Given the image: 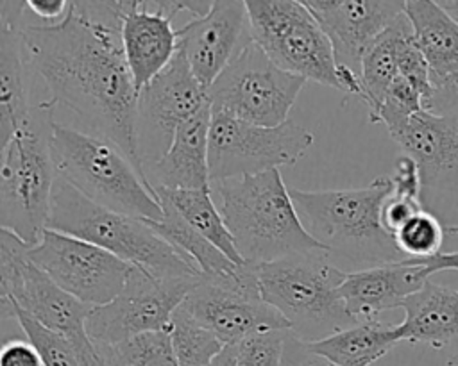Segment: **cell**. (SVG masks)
<instances>
[{"mask_svg":"<svg viewBox=\"0 0 458 366\" xmlns=\"http://www.w3.org/2000/svg\"><path fill=\"white\" fill-rule=\"evenodd\" d=\"M20 32L27 61L48 95L43 104L54 111L64 107L84 130L116 143L143 175L136 146L138 89L122 34L86 21L73 9L59 23H25Z\"/></svg>","mask_w":458,"mask_h":366,"instance_id":"obj_1","label":"cell"},{"mask_svg":"<svg viewBox=\"0 0 458 366\" xmlns=\"http://www.w3.org/2000/svg\"><path fill=\"white\" fill-rule=\"evenodd\" d=\"M290 193L308 234L344 271L406 259L381 223L383 202L392 193L390 175L377 177L365 187Z\"/></svg>","mask_w":458,"mask_h":366,"instance_id":"obj_2","label":"cell"},{"mask_svg":"<svg viewBox=\"0 0 458 366\" xmlns=\"http://www.w3.org/2000/svg\"><path fill=\"white\" fill-rule=\"evenodd\" d=\"M211 191L245 262L324 250L304 229L281 170L215 180Z\"/></svg>","mask_w":458,"mask_h":366,"instance_id":"obj_3","label":"cell"},{"mask_svg":"<svg viewBox=\"0 0 458 366\" xmlns=\"http://www.w3.org/2000/svg\"><path fill=\"white\" fill-rule=\"evenodd\" d=\"M47 229L86 239L156 279H197L200 270L147 220L89 200L63 179H55Z\"/></svg>","mask_w":458,"mask_h":366,"instance_id":"obj_4","label":"cell"},{"mask_svg":"<svg viewBox=\"0 0 458 366\" xmlns=\"http://www.w3.org/2000/svg\"><path fill=\"white\" fill-rule=\"evenodd\" d=\"M50 150L59 179L107 209L161 221L163 207L147 179L111 139L54 121Z\"/></svg>","mask_w":458,"mask_h":366,"instance_id":"obj_5","label":"cell"},{"mask_svg":"<svg viewBox=\"0 0 458 366\" xmlns=\"http://www.w3.org/2000/svg\"><path fill=\"white\" fill-rule=\"evenodd\" d=\"M263 298L302 341H318L358 323L340 296L347 271L326 250L254 264Z\"/></svg>","mask_w":458,"mask_h":366,"instance_id":"obj_6","label":"cell"},{"mask_svg":"<svg viewBox=\"0 0 458 366\" xmlns=\"http://www.w3.org/2000/svg\"><path fill=\"white\" fill-rule=\"evenodd\" d=\"M54 109L38 102L25 127L0 146V229L34 246L43 236L54 182L50 137Z\"/></svg>","mask_w":458,"mask_h":366,"instance_id":"obj_7","label":"cell"},{"mask_svg":"<svg viewBox=\"0 0 458 366\" xmlns=\"http://www.w3.org/2000/svg\"><path fill=\"white\" fill-rule=\"evenodd\" d=\"M29 250L30 245L21 237L0 229V302L66 336L75 345L82 366H102L86 330L93 307L59 287L32 262Z\"/></svg>","mask_w":458,"mask_h":366,"instance_id":"obj_8","label":"cell"},{"mask_svg":"<svg viewBox=\"0 0 458 366\" xmlns=\"http://www.w3.org/2000/svg\"><path fill=\"white\" fill-rule=\"evenodd\" d=\"M252 41L283 70L338 89L335 48L299 0H243Z\"/></svg>","mask_w":458,"mask_h":366,"instance_id":"obj_9","label":"cell"},{"mask_svg":"<svg viewBox=\"0 0 458 366\" xmlns=\"http://www.w3.org/2000/svg\"><path fill=\"white\" fill-rule=\"evenodd\" d=\"M306 79L277 66L254 41L211 82L213 112L276 127L288 120Z\"/></svg>","mask_w":458,"mask_h":366,"instance_id":"obj_10","label":"cell"},{"mask_svg":"<svg viewBox=\"0 0 458 366\" xmlns=\"http://www.w3.org/2000/svg\"><path fill=\"white\" fill-rule=\"evenodd\" d=\"M181 307L224 345L267 330H290V323L263 298L256 266L243 262L222 275H200Z\"/></svg>","mask_w":458,"mask_h":366,"instance_id":"obj_11","label":"cell"},{"mask_svg":"<svg viewBox=\"0 0 458 366\" xmlns=\"http://www.w3.org/2000/svg\"><path fill=\"white\" fill-rule=\"evenodd\" d=\"M313 134L293 120L263 127L211 111V182L293 166L313 145Z\"/></svg>","mask_w":458,"mask_h":366,"instance_id":"obj_12","label":"cell"},{"mask_svg":"<svg viewBox=\"0 0 458 366\" xmlns=\"http://www.w3.org/2000/svg\"><path fill=\"white\" fill-rule=\"evenodd\" d=\"M199 279H156L132 268L118 296L89 312L88 336L95 345H118L148 332H168L174 312Z\"/></svg>","mask_w":458,"mask_h":366,"instance_id":"obj_13","label":"cell"},{"mask_svg":"<svg viewBox=\"0 0 458 366\" xmlns=\"http://www.w3.org/2000/svg\"><path fill=\"white\" fill-rule=\"evenodd\" d=\"M208 104V87L177 50L170 64L138 95L136 146L143 175L166 154L179 125Z\"/></svg>","mask_w":458,"mask_h":366,"instance_id":"obj_14","label":"cell"},{"mask_svg":"<svg viewBox=\"0 0 458 366\" xmlns=\"http://www.w3.org/2000/svg\"><path fill=\"white\" fill-rule=\"evenodd\" d=\"M29 255L59 287L91 307L116 298L134 268L86 239L52 229H45Z\"/></svg>","mask_w":458,"mask_h":366,"instance_id":"obj_15","label":"cell"},{"mask_svg":"<svg viewBox=\"0 0 458 366\" xmlns=\"http://www.w3.org/2000/svg\"><path fill=\"white\" fill-rule=\"evenodd\" d=\"M390 136L419 166L422 207L444 223L458 205V112L422 109Z\"/></svg>","mask_w":458,"mask_h":366,"instance_id":"obj_16","label":"cell"},{"mask_svg":"<svg viewBox=\"0 0 458 366\" xmlns=\"http://www.w3.org/2000/svg\"><path fill=\"white\" fill-rule=\"evenodd\" d=\"M250 43L252 34L243 0H215L204 16L177 29V50L206 87Z\"/></svg>","mask_w":458,"mask_h":366,"instance_id":"obj_17","label":"cell"},{"mask_svg":"<svg viewBox=\"0 0 458 366\" xmlns=\"http://www.w3.org/2000/svg\"><path fill=\"white\" fill-rule=\"evenodd\" d=\"M431 277L428 266L415 259L349 271L340 286L345 309L356 321L377 320L403 302Z\"/></svg>","mask_w":458,"mask_h":366,"instance_id":"obj_18","label":"cell"},{"mask_svg":"<svg viewBox=\"0 0 458 366\" xmlns=\"http://www.w3.org/2000/svg\"><path fill=\"white\" fill-rule=\"evenodd\" d=\"M209 125L211 105L208 104L195 116L175 130L166 154L145 173L150 187L166 189H204L211 187L209 177Z\"/></svg>","mask_w":458,"mask_h":366,"instance_id":"obj_19","label":"cell"},{"mask_svg":"<svg viewBox=\"0 0 458 366\" xmlns=\"http://www.w3.org/2000/svg\"><path fill=\"white\" fill-rule=\"evenodd\" d=\"M172 20L165 11L147 7L122 18V48L138 95L177 54V29Z\"/></svg>","mask_w":458,"mask_h":366,"instance_id":"obj_20","label":"cell"},{"mask_svg":"<svg viewBox=\"0 0 458 366\" xmlns=\"http://www.w3.org/2000/svg\"><path fill=\"white\" fill-rule=\"evenodd\" d=\"M404 5L406 0H344L320 23L333 43L336 64L351 66L360 73L365 48L404 14Z\"/></svg>","mask_w":458,"mask_h":366,"instance_id":"obj_21","label":"cell"},{"mask_svg":"<svg viewBox=\"0 0 458 366\" xmlns=\"http://www.w3.org/2000/svg\"><path fill=\"white\" fill-rule=\"evenodd\" d=\"M404 320L395 325L401 341L433 348L458 345V291L426 280L401 305Z\"/></svg>","mask_w":458,"mask_h":366,"instance_id":"obj_22","label":"cell"},{"mask_svg":"<svg viewBox=\"0 0 458 366\" xmlns=\"http://www.w3.org/2000/svg\"><path fill=\"white\" fill-rule=\"evenodd\" d=\"M404 14L431 68L433 86H444L458 71V20L437 0H406Z\"/></svg>","mask_w":458,"mask_h":366,"instance_id":"obj_23","label":"cell"},{"mask_svg":"<svg viewBox=\"0 0 458 366\" xmlns=\"http://www.w3.org/2000/svg\"><path fill=\"white\" fill-rule=\"evenodd\" d=\"M30 75L21 32L0 29V145L30 120Z\"/></svg>","mask_w":458,"mask_h":366,"instance_id":"obj_24","label":"cell"},{"mask_svg":"<svg viewBox=\"0 0 458 366\" xmlns=\"http://www.w3.org/2000/svg\"><path fill=\"white\" fill-rule=\"evenodd\" d=\"M401 343L395 325L379 320L358 321L310 346L336 366H370Z\"/></svg>","mask_w":458,"mask_h":366,"instance_id":"obj_25","label":"cell"},{"mask_svg":"<svg viewBox=\"0 0 458 366\" xmlns=\"http://www.w3.org/2000/svg\"><path fill=\"white\" fill-rule=\"evenodd\" d=\"M159 202L170 204L195 230L209 239L220 252H224L233 262L243 264L234 239L225 225V220L213 198L211 187L204 189H166L154 187Z\"/></svg>","mask_w":458,"mask_h":366,"instance_id":"obj_26","label":"cell"},{"mask_svg":"<svg viewBox=\"0 0 458 366\" xmlns=\"http://www.w3.org/2000/svg\"><path fill=\"white\" fill-rule=\"evenodd\" d=\"M408 23L406 14H401L385 32H381L363 52L360 61V77L365 89V104L370 121L376 118L386 89L399 75L397 70V41Z\"/></svg>","mask_w":458,"mask_h":366,"instance_id":"obj_27","label":"cell"},{"mask_svg":"<svg viewBox=\"0 0 458 366\" xmlns=\"http://www.w3.org/2000/svg\"><path fill=\"white\" fill-rule=\"evenodd\" d=\"M161 221H148V225L181 250L202 275H222L233 271L238 264L233 262L224 252H220L209 239L195 230L170 204L161 202Z\"/></svg>","mask_w":458,"mask_h":366,"instance_id":"obj_28","label":"cell"},{"mask_svg":"<svg viewBox=\"0 0 458 366\" xmlns=\"http://www.w3.org/2000/svg\"><path fill=\"white\" fill-rule=\"evenodd\" d=\"M168 336L177 366H211L224 348V343L181 305L172 316Z\"/></svg>","mask_w":458,"mask_h":366,"instance_id":"obj_29","label":"cell"},{"mask_svg":"<svg viewBox=\"0 0 458 366\" xmlns=\"http://www.w3.org/2000/svg\"><path fill=\"white\" fill-rule=\"evenodd\" d=\"M102 366H177L170 336L148 332L118 345H95Z\"/></svg>","mask_w":458,"mask_h":366,"instance_id":"obj_30","label":"cell"},{"mask_svg":"<svg viewBox=\"0 0 458 366\" xmlns=\"http://www.w3.org/2000/svg\"><path fill=\"white\" fill-rule=\"evenodd\" d=\"M2 318H14L25 337L36 346L45 366H82L75 345L63 334L38 323L20 309L0 302Z\"/></svg>","mask_w":458,"mask_h":366,"instance_id":"obj_31","label":"cell"},{"mask_svg":"<svg viewBox=\"0 0 458 366\" xmlns=\"http://www.w3.org/2000/svg\"><path fill=\"white\" fill-rule=\"evenodd\" d=\"M445 225L438 216L422 209L413 214L401 229H397L392 236L395 239L397 248L403 252L406 259H431L442 252Z\"/></svg>","mask_w":458,"mask_h":366,"instance_id":"obj_32","label":"cell"},{"mask_svg":"<svg viewBox=\"0 0 458 366\" xmlns=\"http://www.w3.org/2000/svg\"><path fill=\"white\" fill-rule=\"evenodd\" d=\"M397 70H399V75L408 79L417 87V91L422 95L424 109L429 111L435 98L431 68L422 50L415 43L410 21L404 25L397 41Z\"/></svg>","mask_w":458,"mask_h":366,"instance_id":"obj_33","label":"cell"},{"mask_svg":"<svg viewBox=\"0 0 458 366\" xmlns=\"http://www.w3.org/2000/svg\"><path fill=\"white\" fill-rule=\"evenodd\" d=\"M422 109H424L422 95L408 79H404L403 75H397L390 84V87L386 89L383 104L376 118L372 120V123H383L390 132Z\"/></svg>","mask_w":458,"mask_h":366,"instance_id":"obj_34","label":"cell"},{"mask_svg":"<svg viewBox=\"0 0 458 366\" xmlns=\"http://www.w3.org/2000/svg\"><path fill=\"white\" fill-rule=\"evenodd\" d=\"M290 330H267L236 343V366H281L284 339Z\"/></svg>","mask_w":458,"mask_h":366,"instance_id":"obj_35","label":"cell"},{"mask_svg":"<svg viewBox=\"0 0 458 366\" xmlns=\"http://www.w3.org/2000/svg\"><path fill=\"white\" fill-rule=\"evenodd\" d=\"M72 9L93 25L122 32L123 12L118 0H72Z\"/></svg>","mask_w":458,"mask_h":366,"instance_id":"obj_36","label":"cell"},{"mask_svg":"<svg viewBox=\"0 0 458 366\" xmlns=\"http://www.w3.org/2000/svg\"><path fill=\"white\" fill-rule=\"evenodd\" d=\"M390 180H392L394 195L420 200V193H422L420 171L417 162L410 155L403 154L397 157L394 175H390Z\"/></svg>","mask_w":458,"mask_h":366,"instance_id":"obj_37","label":"cell"},{"mask_svg":"<svg viewBox=\"0 0 458 366\" xmlns=\"http://www.w3.org/2000/svg\"><path fill=\"white\" fill-rule=\"evenodd\" d=\"M422 204L420 200H413V198H406V196H399L390 193L381 207V223L383 227L394 234L397 229H401L413 214H417L419 211H422Z\"/></svg>","mask_w":458,"mask_h":366,"instance_id":"obj_38","label":"cell"},{"mask_svg":"<svg viewBox=\"0 0 458 366\" xmlns=\"http://www.w3.org/2000/svg\"><path fill=\"white\" fill-rule=\"evenodd\" d=\"M281 366H336L324 355L317 354L308 341L288 332L283 346Z\"/></svg>","mask_w":458,"mask_h":366,"instance_id":"obj_39","label":"cell"},{"mask_svg":"<svg viewBox=\"0 0 458 366\" xmlns=\"http://www.w3.org/2000/svg\"><path fill=\"white\" fill-rule=\"evenodd\" d=\"M0 366H45L29 339H7L0 350Z\"/></svg>","mask_w":458,"mask_h":366,"instance_id":"obj_40","label":"cell"},{"mask_svg":"<svg viewBox=\"0 0 458 366\" xmlns=\"http://www.w3.org/2000/svg\"><path fill=\"white\" fill-rule=\"evenodd\" d=\"M23 2H25V11L38 16L45 25L63 21L72 9V0H23Z\"/></svg>","mask_w":458,"mask_h":366,"instance_id":"obj_41","label":"cell"},{"mask_svg":"<svg viewBox=\"0 0 458 366\" xmlns=\"http://www.w3.org/2000/svg\"><path fill=\"white\" fill-rule=\"evenodd\" d=\"M25 2L23 0H0V29L20 30L25 21Z\"/></svg>","mask_w":458,"mask_h":366,"instance_id":"obj_42","label":"cell"},{"mask_svg":"<svg viewBox=\"0 0 458 366\" xmlns=\"http://www.w3.org/2000/svg\"><path fill=\"white\" fill-rule=\"evenodd\" d=\"M456 104H458V71L444 86L435 87V98L429 111L442 112L454 107Z\"/></svg>","mask_w":458,"mask_h":366,"instance_id":"obj_43","label":"cell"},{"mask_svg":"<svg viewBox=\"0 0 458 366\" xmlns=\"http://www.w3.org/2000/svg\"><path fill=\"white\" fill-rule=\"evenodd\" d=\"M420 262H424L428 266L431 275L435 271H444V270H456L458 271V252H440L435 257L424 259Z\"/></svg>","mask_w":458,"mask_h":366,"instance_id":"obj_44","label":"cell"},{"mask_svg":"<svg viewBox=\"0 0 458 366\" xmlns=\"http://www.w3.org/2000/svg\"><path fill=\"white\" fill-rule=\"evenodd\" d=\"M308 9L310 12L322 23L324 20H327L338 7L344 0H301Z\"/></svg>","mask_w":458,"mask_h":366,"instance_id":"obj_45","label":"cell"},{"mask_svg":"<svg viewBox=\"0 0 458 366\" xmlns=\"http://www.w3.org/2000/svg\"><path fill=\"white\" fill-rule=\"evenodd\" d=\"M215 0H172V4L175 5L177 12L179 11H188L191 12L195 18L197 16H204L211 5H213Z\"/></svg>","mask_w":458,"mask_h":366,"instance_id":"obj_46","label":"cell"},{"mask_svg":"<svg viewBox=\"0 0 458 366\" xmlns=\"http://www.w3.org/2000/svg\"><path fill=\"white\" fill-rule=\"evenodd\" d=\"M211 366H236V345H224Z\"/></svg>","mask_w":458,"mask_h":366,"instance_id":"obj_47","label":"cell"},{"mask_svg":"<svg viewBox=\"0 0 458 366\" xmlns=\"http://www.w3.org/2000/svg\"><path fill=\"white\" fill-rule=\"evenodd\" d=\"M118 4H120L122 12L127 14V12H132V11L141 9L143 4H145V0H118Z\"/></svg>","mask_w":458,"mask_h":366,"instance_id":"obj_48","label":"cell"},{"mask_svg":"<svg viewBox=\"0 0 458 366\" xmlns=\"http://www.w3.org/2000/svg\"><path fill=\"white\" fill-rule=\"evenodd\" d=\"M449 14H453L458 20V0H437Z\"/></svg>","mask_w":458,"mask_h":366,"instance_id":"obj_49","label":"cell"},{"mask_svg":"<svg viewBox=\"0 0 458 366\" xmlns=\"http://www.w3.org/2000/svg\"><path fill=\"white\" fill-rule=\"evenodd\" d=\"M447 364H451V366H458V350L451 355V359H449V362Z\"/></svg>","mask_w":458,"mask_h":366,"instance_id":"obj_50","label":"cell"},{"mask_svg":"<svg viewBox=\"0 0 458 366\" xmlns=\"http://www.w3.org/2000/svg\"><path fill=\"white\" fill-rule=\"evenodd\" d=\"M449 234H458V225H451V227H447L445 229Z\"/></svg>","mask_w":458,"mask_h":366,"instance_id":"obj_51","label":"cell"},{"mask_svg":"<svg viewBox=\"0 0 458 366\" xmlns=\"http://www.w3.org/2000/svg\"><path fill=\"white\" fill-rule=\"evenodd\" d=\"M445 366H451V364H445Z\"/></svg>","mask_w":458,"mask_h":366,"instance_id":"obj_52","label":"cell"},{"mask_svg":"<svg viewBox=\"0 0 458 366\" xmlns=\"http://www.w3.org/2000/svg\"><path fill=\"white\" fill-rule=\"evenodd\" d=\"M299 2H301V0H299Z\"/></svg>","mask_w":458,"mask_h":366,"instance_id":"obj_53","label":"cell"}]
</instances>
